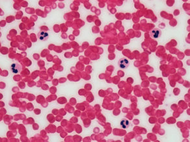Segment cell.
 Wrapping results in <instances>:
<instances>
[{
    "instance_id": "cell-4",
    "label": "cell",
    "mask_w": 190,
    "mask_h": 142,
    "mask_svg": "<svg viewBox=\"0 0 190 142\" xmlns=\"http://www.w3.org/2000/svg\"><path fill=\"white\" fill-rule=\"evenodd\" d=\"M150 34L153 38H154V39H157V38H158L160 36L161 31L158 29H154L151 31Z\"/></svg>"
},
{
    "instance_id": "cell-3",
    "label": "cell",
    "mask_w": 190,
    "mask_h": 142,
    "mask_svg": "<svg viewBox=\"0 0 190 142\" xmlns=\"http://www.w3.org/2000/svg\"><path fill=\"white\" fill-rule=\"evenodd\" d=\"M48 33L45 31H41L38 34L39 39L41 40H46L48 38Z\"/></svg>"
},
{
    "instance_id": "cell-1",
    "label": "cell",
    "mask_w": 190,
    "mask_h": 142,
    "mask_svg": "<svg viewBox=\"0 0 190 142\" xmlns=\"http://www.w3.org/2000/svg\"><path fill=\"white\" fill-rule=\"evenodd\" d=\"M129 60L126 58H121V60L119 62V66L121 67V69H126L129 66Z\"/></svg>"
},
{
    "instance_id": "cell-2",
    "label": "cell",
    "mask_w": 190,
    "mask_h": 142,
    "mask_svg": "<svg viewBox=\"0 0 190 142\" xmlns=\"http://www.w3.org/2000/svg\"><path fill=\"white\" fill-rule=\"evenodd\" d=\"M11 69L13 74H18L21 71V66L18 63H13L11 65Z\"/></svg>"
},
{
    "instance_id": "cell-5",
    "label": "cell",
    "mask_w": 190,
    "mask_h": 142,
    "mask_svg": "<svg viewBox=\"0 0 190 142\" xmlns=\"http://www.w3.org/2000/svg\"><path fill=\"white\" fill-rule=\"evenodd\" d=\"M121 125L123 128H127L130 126V121L126 119H123L121 121Z\"/></svg>"
}]
</instances>
